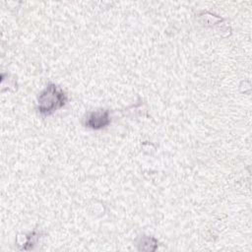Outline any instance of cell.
<instances>
[{"label": "cell", "instance_id": "obj_1", "mask_svg": "<svg viewBox=\"0 0 252 252\" xmlns=\"http://www.w3.org/2000/svg\"><path fill=\"white\" fill-rule=\"evenodd\" d=\"M65 95L57 90L53 85L46 88V90L39 96V111L42 113H50L58 107L64 105Z\"/></svg>", "mask_w": 252, "mask_h": 252}, {"label": "cell", "instance_id": "obj_2", "mask_svg": "<svg viewBox=\"0 0 252 252\" xmlns=\"http://www.w3.org/2000/svg\"><path fill=\"white\" fill-rule=\"evenodd\" d=\"M109 122L110 120L107 111H96L88 114L86 125L93 129H99L105 127Z\"/></svg>", "mask_w": 252, "mask_h": 252}]
</instances>
